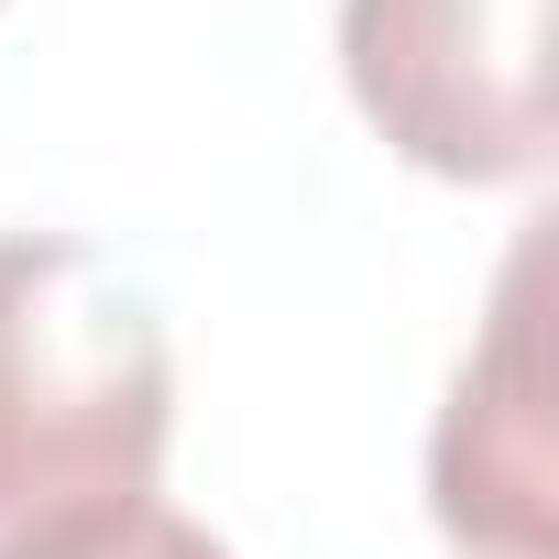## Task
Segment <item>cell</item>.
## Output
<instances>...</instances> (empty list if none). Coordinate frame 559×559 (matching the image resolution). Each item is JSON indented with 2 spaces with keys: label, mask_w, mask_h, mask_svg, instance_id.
I'll return each instance as SVG.
<instances>
[{
  "label": "cell",
  "mask_w": 559,
  "mask_h": 559,
  "mask_svg": "<svg viewBox=\"0 0 559 559\" xmlns=\"http://www.w3.org/2000/svg\"><path fill=\"white\" fill-rule=\"evenodd\" d=\"M548 23L559 0H341V78L417 176L526 187L548 176Z\"/></svg>",
  "instance_id": "7a4b0ae2"
},
{
  "label": "cell",
  "mask_w": 559,
  "mask_h": 559,
  "mask_svg": "<svg viewBox=\"0 0 559 559\" xmlns=\"http://www.w3.org/2000/svg\"><path fill=\"white\" fill-rule=\"evenodd\" d=\"M428 515L472 559H548L559 548V450H548V219H526L493 319L450 373L428 428Z\"/></svg>",
  "instance_id": "3957f363"
},
{
  "label": "cell",
  "mask_w": 559,
  "mask_h": 559,
  "mask_svg": "<svg viewBox=\"0 0 559 559\" xmlns=\"http://www.w3.org/2000/svg\"><path fill=\"white\" fill-rule=\"evenodd\" d=\"M176 352L132 274L67 230H0V559L154 493Z\"/></svg>",
  "instance_id": "6da1fadb"
},
{
  "label": "cell",
  "mask_w": 559,
  "mask_h": 559,
  "mask_svg": "<svg viewBox=\"0 0 559 559\" xmlns=\"http://www.w3.org/2000/svg\"><path fill=\"white\" fill-rule=\"evenodd\" d=\"M23 559H230L198 515H176V504H121V515H88V526H67V537H45V548H23Z\"/></svg>",
  "instance_id": "277c9868"
}]
</instances>
